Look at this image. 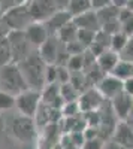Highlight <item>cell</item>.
Segmentation results:
<instances>
[{"label": "cell", "mask_w": 133, "mask_h": 149, "mask_svg": "<svg viewBox=\"0 0 133 149\" xmlns=\"http://www.w3.org/2000/svg\"><path fill=\"white\" fill-rule=\"evenodd\" d=\"M74 22L78 26V29H88V30H93V31H99L102 29L97 12L93 10V9L84 12L81 15L74 17Z\"/></svg>", "instance_id": "e0dca14e"}, {"label": "cell", "mask_w": 133, "mask_h": 149, "mask_svg": "<svg viewBox=\"0 0 133 149\" xmlns=\"http://www.w3.org/2000/svg\"><path fill=\"white\" fill-rule=\"evenodd\" d=\"M111 102V106L115 112V115L120 121H124V118L127 116V113L130 112V109L133 107V95L127 94V93H121L117 97H114Z\"/></svg>", "instance_id": "9a60e30c"}, {"label": "cell", "mask_w": 133, "mask_h": 149, "mask_svg": "<svg viewBox=\"0 0 133 149\" xmlns=\"http://www.w3.org/2000/svg\"><path fill=\"white\" fill-rule=\"evenodd\" d=\"M70 0H54V5L57 6L58 10H67Z\"/></svg>", "instance_id": "7bdbcfd3"}, {"label": "cell", "mask_w": 133, "mask_h": 149, "mask_svg": "<svg viewBox=\"0 0 133 149\" xmlns=\"http://www.w3.org/2000/svg\"><path fill=\"white\" fill-rule=\"evenodd\" d=\"M120 9H121V8H118V6H115V5L111 3V5H108V6L99 9V10H96V12H97V17H99V21H100L102 26H103V24H106V22H111V21L118 19Z\"/></svg>", "instance_id": "7402d4cb"}, {"label": "cell", "mask_w": 133, "mask_h": 149, "mask_svg": "<svg viewBox=\"0 0 133 149\" xmlns=\"http://www.w3.org/2000/svg\"><path fill=\"white\" fill-rule=\"evenodd\" d=\"M111 140L126 149H133V125L127 124L126 121H118Z\"/></svg>", "instance_id": "5bb4252c"}, {"label": "cell", "mask_w": 133, "mask_h": 149, "mask_svg": "<svg viewBox=\"0 0 133 149\" xmlns=\"http://www.w3.org/2000/svg\"><path fill=\"white\" fill-rule=\"evenodd\" d=\"M105 149H126V148H123L121 145H118V143H115V142L109 140V142H106Z\"/></svg>", "instance_id": "f6af8a7d"}, {"label": "cell", "mask_w": 133, "mask_h": 149, "mask_svg": "<svg viewBox=\"0 0 133 149\" xmlns=\"http://www.w3.org/2000/svg\"><path fill=\"white\" fill-rule=\"evenodd\" d=\"M78 26L74 22V19H72L70 22H67L64 27H62L58 30V33L55 34L60 42H63L64 45L69 43V42H74V40H78Z\"/></svg>", "instance_id": "d6986e66"}, {"label": "cell", "mask_w": 133, "mask_h": 149, "mask_svg": "<svg viewBox=\"0 0 133 149\" xmlns=\"http://www.w3.org/2000/svg\"><path fill=\"white\" fill-rule=\"evenodd\" d=\"M6 37H8L9 45H10L14 63H20L21 60H24L29 54H32L34 51V48L27 40L24 30H9Z\"/></svg>", "instance_id": "5b68a950"}, {"label": "cell", "mask_w": 133, "mask_h": 149, "mask_svg": "<svg viewBox=\"0 0 133 149\" xmlns=\"http://www.w3.org/2000/svg\"><path fill=\"white\" fill-rule=\"evenodd\" d=\"M124 93L133 95V76L124 81Z\"/></svg>", "instance_id": "ee69618b"}, {"label": "cell", "mask_w": 133, "mask_h": 149, "mask_svg": "<svg viewBox=\"0 0 133 149\" xmlns=\"http://www.w3.org/2000/svg\"><path fill=\"white\" fill-rule=\"evenodd\" d=\"M24 79H26L29 88L38 90L41 91L43 86L46 85L45 81V70H46V63L42 60V57L39 55L38 49L33 51L32 54H29L24 60H21L20 63H17Z\"/></svg>", "instance_id": "6da1fadb"}, {"label": "cell", "mask_w": 133, "mask_h": 149, "mask_svg": "<svg viewBox=\"0 0 133 149\" xmlns=\"http://www.w3.org/2000/svg\"><path fill=\"white\" fill-rule=\"evenodd\" d=\"M91 2V9L93 10H99L108 5H111L112 3V0H90Z\"/></svg>", "instance_id": "60d3db41"}, {"label": "cell", "mask_w": 133, "mask_h": 149, "mask_svg": "<svg viewBox=\"0 0 133 149\" xmlns=\"http://www.w3.org/2000/svg\"><path fill=\"white\" fill-rule=\"evenodd\" d=\"M29 85L24 79L22 73L17 63H8L0 67V90L18 95L20 93L26 91Z\"/></svg>", "instance_id": "7a4b0ae2"}, {"label": "cell", "mask_w": 133, "mask_h": 149, "mask_svg": "<svg viewBox=\"0 0 133 149\" xmlns=\"http://www.w3.org/2000/svg\"><path fill=\"white\" fill-rule=\"evenodd\" d=\"M33 118H34V122L38 125V128L42 130L48 124L58 122L63 118V115H62V109H55V107H51L45 103H41L38 112H36V115Z\"/></svg>", "instance_id": "8fae6325"}, {"label": "cell", "mask_w": 133, "mask_h": 149, "mask_svg": "<svg viewBox=\"0 0 133 149\" xmlns=\"http://www.w3.org/2000/svg\"><path fill=\"white\" fill-rule=\"evenodd\" d=\"M120 57H121L123 60H127V61H132L133 63V36H130L127 45L124 46L123 51L120 52Z\"/></svg>", "instance_id": "8d00e7d4"}, {"label": "cell", "mask_w": 133, "mask_h": 149, "mask_svg": "<svg viewBox=\"0 0 133 149\" xmlns=\"http://www.w3.org/2000/svg\"><path fill=\"white\" fill-rule=\"evenodd\" d=\"M72 19H74V17H72V14L69 10H57L55 14H52L43 24H45V27H46L50 34H57L58 30L62 27H64Z\"/></svg>", "instance_id": "2e32d148"}, {"label": "cell", "mask_w": 133, "mask_h": 149, "mask_svg": "<svg viewBox=\"0 0 133 149\" xmlns=\"http://www.w3.org/2000/svg\"><path fill=\"white\" fill-rule=\"evenodd\" d=\"M121 30H123L126 34L133 36V17L129 18V19H126L124 22H121Z\"/></svg>", "instance_id": "b9f144b4"}, {"label": "cell", "mask_w": 133, "mask_h": 149, "mask_svg": "<svg viewBox=\"0 0 133 149\" xmlns=\"http://www.w3.org/2000/svg\"><path fill=\"white\" fill-rule=\"evenodd\" d=\"M88 49H90V51H91L96 57H99L102 52H105L106 49H109V48H106V46H103L102 43H99V42H96V40H94V42L88 46Z\"/></svg>", "instance_id": "ab89813d"}, {"label": "cell", "mask_w": 133, "mask_h": 149, "mask_svg": "<svg viewBox=\"0 0 133 149\" xmlns=\"http://www.w3.org/2000/svg\"><path fill=\"white\" fill-rule=\"evenodd\" d=\"M64 48H66V51H67V54H69V55H74V54H82V52L87 49V48L84 46L79 40L69 42V43H66V45H64Z\"/></svg>", "instance_id": "e575fe53"}, {"label": "cell", "mask_w": 133, "mask_h": 149, "mask_svg": "<svg viewBox=\"0 0 133 149\" xmlns=\"http://www.w3.org/2000/svg\"><path fill=\"white\" fill-rule=\"evenodd\" d=\"M15 103H17V95L0 90V112H8L14 109Z\"/></svg>", "instance_id": "484cf974"}, {"label": "cell", "mask_w": 133, "mask_h": 149, "mask_svg": "<svg viewBox=\"0 0 133 149\" xmlns=\"http://www.w3.org/2000/svg\"><path fill=\"white\" fill-rule=\"evenodd\" d=\"M91 9V2L90 0H70L67 10L72 14V17L81 15L84 12H87Z\"/></svg>", "instance_id": "d4e9b609"}, {"label": "cell", "mask_w": 133, "mask_h": 149, "mask_svg": "<svg viewBox=\"0 0 133 149\" xmlns=\"http://www.w3.org/2000/svg\"><path fill=\"white\" fill-rule=\"evenodd\" d=\"M63 49H64V43L60 42V39L55 34H50L48 39L38 48V52L46 64H55L57 58Z\"/></svg>", "instance_id": "ba28073f"}, {"label": "cell", "mask_w": 133, "mask_h": 149, "mask_svg": "<svg viewBox=\"0 0 133 149\" xmlns=\"http://www.w3.org/2000/svg\"><path fill=\"white\" fill-rule=\"evenodd\" d=\"M127 9H130L132 12H133V0H129V3H127V6H126Z\"/></svg>", "instance_id": "c3c4849f"}, {"label": "cell", "mask_w": 133, "mask_h": 149, "mask_svg": "<svg viewBox=\"0 0 133 149\" xmlns=\"http://www.w3.org/2000/svg\"><path fill=\"white\" fill-rule=\"evenodd\" d=\"M12 51H10V45H9V40L8 37L0 40V67L8 64V63H12Z\"/></svg>", "instance_id": "4316f807"}, {"label": "cell", "mask_w": 133, "mask_h": 149, "mask_svg": "<svg viewBox=\"0 0 133 149\" xmlns=\"http://www.w3.org/2000/svg\"><path fill=\"white\" fill-rule=\"evenodd\" d=\"M66 66L69 67L70 72H82L84 70V52L69 55Z\"/></svg>", "instance_id": "83f0119b"}, {"label": "cell", "mask_w": 133, "mask_h": 149, "mask_svg": "<svg viewBox=\"0 0 133 149\" xmlns=\"http://www.w3.org/2000/svg\"><path fill=\"white\" fill-rule=\"evenodd\" d=\"M94 37H96V31H93V30H88V29H79L78 30V40L85 48H88L94 42Z\"/></svg>", "instance_id": "4dcf8cb0"}, {"label": "cell", "mask_w": 133, "mask_h": 149, "mask_svg": "<svg viewBox=\"0 0 133 149\" xmlns=\"http://www.w3.org/2000/svg\"><path fill=\"white\" fill-rule=\"evenodd\" d=\"M120 60H121L120 54H118L117 51H114V49L109 48V49H106L105 52H102V54L97 57L96 63L99 64V67H100L105 73H111Z\"/></svg>", "instance_id": "ac0fdd59"}, {"label": "cell", "mask_w": 133, "mask_h": 149, "mask_svg": "<svg viewBox=\"0 0 133 149\" xmlns=\"http://www.w3.org/2000/svg\"><path fill=\"white\" fill-rule=\"evenodd\" d=\"M60 94H62L63 100L66 103V102H76L81 93L75 88L72 82H66V84H60Z\"/></svg>", "instance_id": "603a6c76"}, {"label": "cell", "mask_w": 133, "mask_h": 149, "mask_svg": "<svg viewBox=\"0 0 133 149\" xmlns=\"http://www.w3.org/2000/svg\"><path fill=\"white\" fill-rule=\"evenodd\" d=\"M70 74H72V72L69 70L67 66H64V64H57V82H58V84L70 82Z\"/></svg>", "instance_id": "1f68e13d"}, {"label": "cell", "mask_w": 133, "mask_h": 149, "mask_svg": "<svg viewBox=\"0 0 133 149\" xmlns=\"http://www.w3.org/2000/svg\"><path fill=\"white\" fill-rule=\"evenodd\" d=\"M84 119H85L87 125L90 127H99L100 122H102V113H100V109L99 110H90V112H82Z\"/></svg>", "instance_id": "f546056e"}, {"label": "cell", "mask_w": 133, "mask_h": 149, "mask_svg": "<svg viewBox=\"0 0 133 149\" xmlns=\"http://www.w3.org/2000/svg\"><path fill=\"white\" fill-rule=\"evenodd\" d=\"M24 33H26L27 40L30 42V45L34 49H38L48 39V36H50V33H48V30L45 27V24L43 22H36V21L29 24V26L26 27V30H24Z\"/></svg>", "instance_id": "7c38bea8"}, {"label": "cell", "mask_w": 133, "mask_h": 149, "mask_svg": "<svg viewBox=\"0 0 133 149\" xmlns=\"http://www.w3.org/2000/svg\"><path fill=\"white\" fill-rule=\"evenodd\" d=\"M129 39H130V36L126 34L123 30L114 33V34L111 36V49H114V51H117V52L120 54V52L124 49V46L127 45Z\"/></svg>", "instance_id": "cb8c5ba5"}, {"label": "cell", "mask_w": 133, "mask_h": 149, "mask_svg": "<svg viewBox=\"0 0 133 149\" xmlns=\"http://www.w3.org/2000/svg\"><path fill=\"white\" fill-rule=\"evenodd\" d=\"M111 73L114 74V76L120 78L121 81H126V79H129V78L133 76V63H132V61H127V60H123L121 58L117 63V66L114 67V70Z\"/></svg>", "instance_id": "44dd1931"}, {"label": "cell", "mask_w": 133, "mask_h": 149, "mask_svg": "<svg viewBox=\"0 0 133 149\" xmlns=\"http://www.w3.org/2000/svg\"><path fill=\"white\" fill-rule=\"evenodd\" d=\"M45 81H46V84L57 82V64H46Z\"/></svg>", "instance_id": "d590c367"}, {"label": "cell", "mask_w": 133, "mask_h": 149, "mask_svg": "<svg viewBox=\"0 0 133 149\" xmlns=\"http://www.w3.org/2000/svg\"><path fill=\"white\" fill-rule=\"evenodd\" d=\"M81 107H79V103L78 100L76 102H66L62 107V115L64 118L67 116H76V115H81Z\"/></svg>", "instance_id": "f1b7e54d"}, {"label": "cell", "mask_w": 133, "mask_h": 149, "mask_svg": "<svg viewBox=\"0 0 133 149\" xmlns=\"http://www.w3.org/2000/svg\"><path fill=\"white\" fill-rule=\"evenodd\" d=\"M70 82L74 84V86H75L79 93H84L85 90L94 86V85L91 84V81L88 79L87 73L84 72V70H82V72H72V74H70Z\"/></svg>", "instance_id": "ffe728a7"}, {"label": "cell", "mask_w": 133, "mask_h": 149, "mask_svg": "<svg viewBox=\"0 0 133 149\" xmlns=\"http://www.w3.org/2000/svg\"><path fill=\"white\" fill-rule=\"evenodd\" d=\"M69 134V139L70 142L76 146V149H82L84 143H85V136H84V131H72V133H67Z\"/></svg>", "instance_id": "836d02e7"}, {"label": "cell", "mask_w": 133, "mask_h": 149, "mask_svg": "<svg viewBox=\"0 0 133 149\" xmlns=\"http://www.w3.org/2000/svg\"><path fill=\"white\" fill-rule=\"evenodd\" d=\"M102 30H105L106 33H109V34H114V33H117V31L121 30V24H120L118 19H115V21H111V22L103 24Z\"/></svg>", "instance_id": "f35d334b"}, {"label": "cell", "mask_w": 133, "mask_h": 149, "mask_svg": "<svg viewBox=\"0 0 133 149\" xmlns=\"http://www.w3.org/2000/svg\"><path fill=\"white\" fill-rule=\"evenodd\" d=\"M105 145H106V140H103L100 136H97V137H93V139H87L82 149H105Z\"/></svg>", "instance_id": "d6a6232c"}, {"label": "cell", "mask_w": 133, "mask_h": 149, "mask_svg": "<svg viewBox=\"0 0 133 149\" xmlns=\"http://www.w3.org/2000/svg\"><path fill=\"white\" fill-rule=\"evenodd\" d=\"M96 86L99 88V91L103 94L106 100H112L114 97H117L118 94L124 91V81L114 76L112 73H106Z\"/></svg>", "instance_id": "30bf717a"}, {"label": "cell", "mask_w": 133, "mask_h": 149, "mask_svg": "<svg viewBox=\"0 0 133 149\" xmlns=\"http://www.w3.org/2000/svg\"><path fill=\"white\" fill-rule=\"evenodd\" d=\"M29 0H0V10H2V14L5 10L14 8V6H18V5H22V3H27ZM0 14V15H2Z\"/></svg>", "instance_id": "74e56055"}, {"label": "cell", "mask_w": 133, "mask_h": 149, "mask_svg": "<svg viewBox=\"0 0 133 149\" xmlns=\"http://www.w3.org/2000/svg\"><path fill=\"white\" fill-rule=\"evenodd\" d=\"M129 3V0H112V5L118 6V8H126Z\"/></svg>", "instance_id": "bcb514c9"}, {"label": "cell", "mask_w": 133, "mask_h": 149, "mask_svg": "<svg viewBox=\"0 0 133 149\" xmlns=\"http://www.w3.org/2000/svg\"><path fill=\"white\" fill-rule=\"evenodd\" d=\"M41 103H42L41 91L33 90V88H27L26 91H22L17 95L15 107H17V110L20 112V113L33 118L36 115V112H38Z\"/></svg>", "instance_id": "8992f818"}, {"label": "cell", "mask_w": 133, "mask_h": 149, "mask_svg": "<svg viewBox=\"0 0 133 149\" xmlns=\"http://www.w3.org/2000/svg\"><path fill=\"white\" fill-rule=\"evenodd\" d=\"M41 97H42V103L55 107V109H62L64 104V100L62 94H60V84H46L43 88L41 90Z\"/></svg>", "instance_id": "4fadbf2b"}, {"label": "cell", "mask_w": 133, "mask_h": 149, "mask_svg": "<svg viewBox=\"0 0 133 149\" xmlns=\"http://www.w3.org/2000/svg\"><path fill=\"white\" fill-rule=\"evenodd\" d=\"M106 102V98L103 97V94L99 91L97 86H91V88L85 90L84 93L79 94L78 103L81 107V112H90V110H99L103 103Z\"/></svg>", "instance_id": "9c48e42d"}, {"label": "cell", "mask_w": 133, "mask_h": 149, "mask_svg": "<svg viewBox=\"0 0 133 149\" xmlns=\"http://www.w3.org/2000/svg\"><path fill=\"white\" fill-rule=\"evenodd\" d=\"M2 21L9 30H26L29 24L33 22L27 3L14 6L2 14Z\"/></svg>", "instance_id": "277c9868"}, {"label": "cell", "mask_w": 133, "mask_h": 149, "mask_svg": "<svg viewBox=\"0 0 133 149\" xmlns=\"http://www.w3.org/2000/svg\"><path fill=\"white\" fill-rule=\"evenodd\" d=\"M27 6L32 19L36 22H45L52 14L58 10L54 5V0H29Z\"/></svg>", "instance_id": "52a82bcc"}, {"label": "cell", "mask_w": 133, "mask_h": 149, "mask_svg": "<svg viewBox=\"0 0 133 149\" xmlns=\"http://www.w3.org/2000/svg\"><path fill=\"white\" fill-rule=\"evenodd\" d=\"M124 121H126L127 124H130V125H133V107L130 109V112L127 113V116L124 118Z\"/></svg>", "instance_id": "7dc6e473"}, {"label": "cell", "mask_w": 133, "mask_h": 149, "mask_svg": "<svg viewBox=\"0 0 133 149\" xmlns=\"http://www.w3.org/2000/svg\"><path fill=\"white\" fill-rule=\"evenodd\" d=\"M10 130H12V134L17 137V140H20L21 143H33L36 136H38L39 128L34 122V118L20 113L18 116L12 119Z\"/></svg>", "instance_id": "3957f363"}]
</instances>
